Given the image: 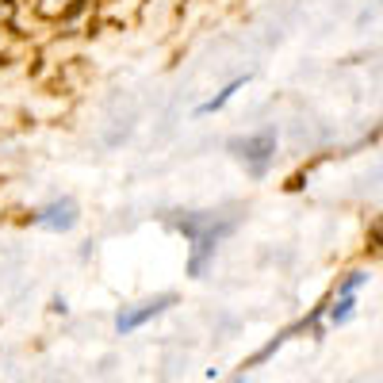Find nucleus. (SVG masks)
<instances>
[{
    "mask_svg": "<svg viewBox=\"0 0 383 383\" xmlns=\"http://www.w3.org/2000/svg\"><path fill=\"white\" fill-rule=\"evenodd\" d=\"M173 303V295H158V299H150V303H142L138 311H123L116 319V326H119V333H130V330H138L146 319H153V314H161L165 307Z\"/></svg>",
    "mask_w": 383,
    "mask_h": 383,
    "instance_id": "1",
    "label": "nucleus"
},
{
    "mask_svg": "<svg viewBox=\"0 0 383 383\" xmlns=\"http://www.w3.org/2000/svg\"><path fill=\"white\" fill-rule=\"evenodd\" d=\"M238 150H242V161H249V169L260 173V169L268 165V158H272V150H276V138L272 134L249 138V142H238Z\"/></svg>",
    "mask_w": 383,
    "mask_h": 383,
    "instance_id": "2",
    "label": "nucleus"
},
{
    "mask_svg": "<svg viewBox=\"0 0 383 383\" xmlns=\"http://www.w3.org/2000/svg\"><path fill=\"white\" fill-rule=\"evenodd\" d=\"M39 223H43V226H54V230H69V226L77 223V207H73L69 200L50 203V207L39 211Z\"/></svg>",
    "mask_w": 383,
    "mask_h": 383,
    "instance_id": "3",
    "label": "nucleus"
}]
</instances>
